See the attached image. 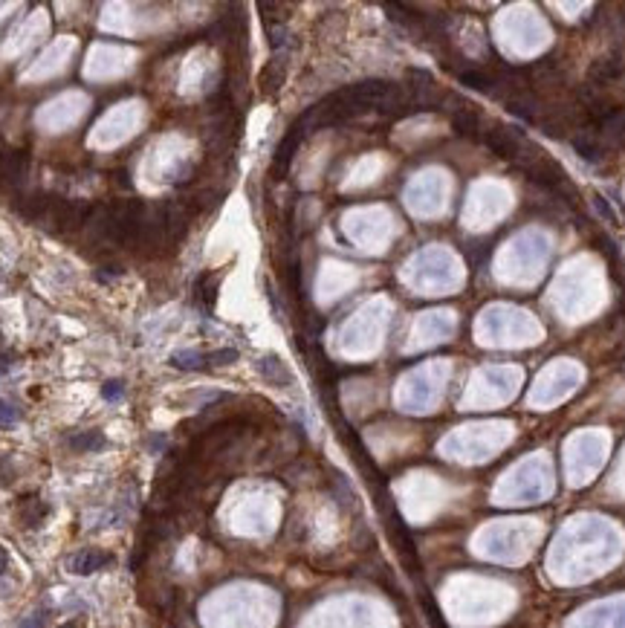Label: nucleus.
<instances>
[{
    "label": "nucleus",
    "mask_w": 625,
    "mask_h": 628,
    "mask_svg": "<svg viewBox=\"0 0 625 628\" xmlns=\"http://www.w3.org/2000/svg\"><path fill=\"white\" fill-rule=\"evenodd\" d=\"M484 142L487 148L495 151L498 157H507V159H521V151H524V142H521V131L515 128V133H510L507 128H492L484 133Z\"/></svg>",
    "instance_id": "nucleus-1"
},
{
    "label": "nucleus",
    "mask_w": 625,
    "mask_h": 628,
    "mask_svg": "<svg viewBox=\"0 0 625 628\" xmlns=\"http://www.w3.org/2000/svg\"><path fill=\"white\" fill-rule=\"evenodd\" d=\"M622 72H625V61H622V55H619V53H611V55H605V58L593 61V67H591V72H588V84H591L593 90L608 87V84H614L617 79H622Z\"/></svg>",
    "instance_id": "nucleus-2"
},
{
    "label": "nucleus",
    "mask_w": 625,
    "mask_h": 628,
    "mask_svg": "<svg viewBox=\"0 0 625 628\" xmlns=\"http://www.w3.org/2000/svg\"><path fill=\"white\" fill-rule=\"evenodd\" d=\"M67 565H70V570L79 573V576H90V573H96V570H102V568L113 565V556H110L107 550H99V547H84V550L73 553Z\"/></svg>",
    "instance_id": "nucleus-3"
},
{
    "label": "nucleus",
    "mask_w": 625,
    "mask_h": 628,
    "mask_svg": "<svg viewBox=\"0 0 625 628\" xmlns=\"http://www.w3.org/2000/svg\"><path fill=\"white\" fill-rule=\"evenodd\" d=\"M29 174V157L23 151H6L0 154V183L9 185H23Z\"/></svg>",
    "instance_id": "nucleus-4"
},
{
    "label": "nucleus",
    "mask_w": 625,
    "mask_h": 628,
    "mask_svg": "<svg viewBox=\"0 0 625 628\" xmlns=\"http://www.w3.org/2000/svg\"><path fill=\"white\" fill-rule=\"evenodd\" d=\"M304 133H307V128L298 122V125H293V128H290V133H287V136L281 139L278 151H275V159H272V171H275V174H284V171H287V165H290L293 154L298 151V145H301Z\"/></svg>",
    "instance_id": "nucleus-5"
},
{
    "label": "nucleus",
    "mask_w": 625,
    "mask_h": 628,
    "mask_svg": "<svg viewBox=\"0 0 625 628\" xmlns=\"http://www.w3.org/2000/svg\"><path fill=\"white\" fill-rule=\"evenodd\" d=\"M570 145H573V151L579 154L585 162H591V165H599V162L605 159V145H603V139H599L596 133H591V131H582L579 136H573Z\"/></svg>",
    "instance_id": "nucleus-6"
},
{
    "label": "nucleus",
    "mask_w": 625,
    "mask_h": 628,
    "mask_svg": "<svg viewBox=\"0 0 625 628\" xmlns=\"http://www.w3.org/2000/svg\"><path fill=\"white\" fill-rule=\"evenodd\" d=\"M258 374L267 379V382H272V385H293L290 368H287L284 362L278 356H272V353H267V356L258 359Z\"/></svg>",
    "instance_id": "nucleus-7"
},
{
    "label": "nucleus",
    "mask_w": 625,
    "mask_h": 628,
    "mask_svg": "<svg viewBox=\"0 0 625 628\" xmlns=\"http://www.w3.org/2000/svg\"><path fill=\"white\" fill-rule=\"evenodd\" d=\"M67 446L76 449V452H102L107 446L105 434L99 429H84V431H76L67 438Z\"/></svg>",
    "instance_id": "nucleus-8"
},
{
    "label": "nucleus",
    "mask_w": 625,
    "mask_h": 628,
    "mask_svg": "<svg viewBox=\"0 0 625 628\" xmlns=\"http://www.w3.org/2000/svg\"><path fill=\"white\" fill-rule=\"evenodd\" d=\"M50 516V506H46L41 498H27L20 506H18V521L23 524V527H29V530H35V527H41V521Z\"/></svg>",
    "instance_id": "nucleus-9"
},
{
    "label": "nucleus",
    "mask_w": 625,
    "mask_h": 628,
    "mask_svg": "<svg viewBox=\"0 0 625 628\" xmlns=\"http://www.w3.org/2000/svg\"><path fill=\"white\" fill-rule=\"evenodd\" d=\"M452 122H454V131H458L461 136H472V139H475L478 131H480V119H478V113L472 110L469 102L452 116Z\"/></svg>",
    "instance_id": "nucleus-10"
},
{
    "label": "nucleus",
    "mask_w": 625,
    "mask_h": 628,
    "mask_svg": "<svg viewBox=\"0 0 625 628\" xmlns=\"http://www.w3.org/2000/svg\"><path fill=\"white\" fill-rule=\"evenodd\" d=\"M458 79H461L466 87L484 90V93H495V87L501 84L495 76H489V72H484V70H463V72H458Z\"/></svg>",
    "instance_id": "nucleus-11"
},
{
    "label": "nucleus",
    "mask_w": 625,
    "mask_h": 628,
    "mask_svg": "<svg viewBox=\"0 0 625 628\" xmlns=\"http://www.w3.org/2000/svg\"><path fill=\"white\" fill-rule=\"evenodd\" d=\"M171 365L180 368V371H197V368L206 365V353H200V351H177L171 356Z\"/></svg>",
    "instance_id": "nucleus-12"
},
{
    "label": "nucleus",
    "mask_w": 625,
    "mask_h": 628,
    "mask_svg": "<svg viewBox=\"0 0 625 628\" xmlns=\"http://www.w3.org/2000/svg\"><path fill=\"white\" fill-rule=\"evenodd\" d=\"M281 81H284V58H275L272 64H267V70H263L261 84H263V90H267V93H272V90L281 87Z\"/></svg>",
    "instance_id": "nucleus-13"
},
{
    "label": "nucleus",
    "mask_w": 625,
    "mask_h": 628,
    "mask_svg": "<svg viewBox=\"0 0 625 628\" xmlns=\"http://www.w3.org/2000/svg\"><path fill=\"white\" fill-rule=\"evenodd\" d=\"M214 296H218V275H203L200 281H197V299L200 301H206V307H211L214 304Z\"/></svg>",
    "instance_id": "nucleus-14"
},
{
    "label": "nucleus",
    "mask_w": 625,
    "mask_h": 628,
    "mask_svg": "<svg viewBox=\"0 0 625 628\" xmlns=\"http://www.w3.org/2000/svg\"><path fill=\"white\" fill-rule=\"evenodd\" d=\"M20 420V412L9 403V400H0V429H12L15 423Z\"/></svg>",
    "instance_id": "nucleus-15"
},
{
    "label": "nucleus",
    "mask_w": 625,
    "mask_h": 628,
    "mask_svg": "<svg viewBox=\"0 0 625 628\" xmlns=\"http://www.w3.org/2000/svg\"><path fill=\"white\" fill-rule=\"evenodd\" d=\"M122 394H125V382L122 379H107L102 385V397L110 400V403H119V400H122Z\"/></svg>",
    "instance_id": "nucleus-16"
},
{
    "label": "nucleus",
    "mask_w": 625,
    "mask_h": 628,
    "mask_svg": "<svg viewBox=\"0 0 625 628\" xmlns=\"http://www.w3.org/2000/svg\"><path fill=\"white\" fill-rule=\"evenodd\" d=\"M237 359V351L235 348H221L214 353H206V362H211V365H232V362Z\"/></svg>",
    "instance_id": "nucleus-17"
},
{
    "label": "nucleus",
    "mask_w": 625,
    "mask_h": 628,
    "mask_svg": "<svg viewBox=\"0 0 625 628\" xmlns=\"http://www.w3.org/2000/svg\"><path fill=\"white\" fill-rule=\"evenodd\" d=\"M15 480V469H12V457L0 454V487H9Z\"/></svg>",
    "instance_id": "nucleus-18"
},
{
    "label": "nucleus",
    "mask_w": 625,
    "mask_h": 628,
    "mask_svg": "<svg viewBox=\"0 0 625 628\" xmlns=\"http://www.w3.org/2000/svg\"><path fill=\"white\" fill-rule=\"evenodd\" d=\"M593 206H596V211L603 214V217H608V223H617V221H619V217H617V211H614V209H611V206L605 203V197L593 195Z\"/></svg>",
    "instance_id": "nucleus-19"
},
{
    "label": "nucleus",
    "mask_w": 625,
    "mask_h": 628,
    "mask_svg": "<svg viewBox=\"0 0 625 628\" xmlns=\"http://www.w3.org/2000/svg\"><path fill=\"white\" fill-rule=\"evenodd\" d=\"M119 275H122V267H119V263H110V267H102L99 273H96V278H99L102 284H107V281H116Z\"/></svg>",
    "instance_id": "nucleus-20"
},
{
    "label": "nucleus",
    "mask_w": 625,
    "mask_h": 628,
    "mask_svg": "<svg viewBox=\"0 0 625 628\" xmlns=\"http://www.w3.org/2000/svg\"><path fill=\"white\" fill-rule=\"evenodd\" d=\"M18 628H44V620L41 617H29V620H23Z\"/></svg>",
    "instance_id": "nucleus-21"
},
{
    "label": "nucleus",
    "mask_w": 625,
    "mask_h": 628,
    "mask_svg": "<svg viewBox=\"0 0 625 628\" xmlns=\"http://www.w3.org/2000/svg\"><path fill=\"white\" fill-rule=\"evenodd\" d=\"M6 570H9V553H6L4 547H0V576H4Z\"/></svg>",
    "instance_id": "nucleus-22"
},
{
    "label": "nucleus",
    "mask_w": 625,
    "mask_h": 628,
    "mask_svg": "<svg viewBox=\"0 0 625 628\" xmlns=\"http://www.w3.org/2000/svg\"><path fill=\"white\" fill-rule=\"evenodd\" d=\"M12 368V356L9 353H0V374H6Z\"/></svg>",
    "instance_id": "nucleus-23"
},
{
    "label": "nucleus",
    "mask_w": 625,
    "mask_h": 628,
    "mask_svg": "<svg viewBox=\"0 0 625 628\" xmlns=\"http://www.w3.org/2000/svg\"><path fill=\"white\" fill-rule=\"evenodd\" d=\"M148 446H151V449H162V446H165V438H162V434H154V438L148 440Z\"/></svg>",
    "instance_id": "nucleus-24"
},
{
    "label": "nucleus",
    "mask_w": 625,
    "mask_h": 628,
    "mask_svg": "<svg viewBox=\"0 0 625 628\" xmlns=\"http://www.w3.org/2000/svg\"><path fill=\"white\" fill-rule=\"evenodd\" d=\"M61 628H84V622H81V620H70V622H64Z\"/></svg>",
    "instance_id": "nucleus-25"
}]
</instances>
